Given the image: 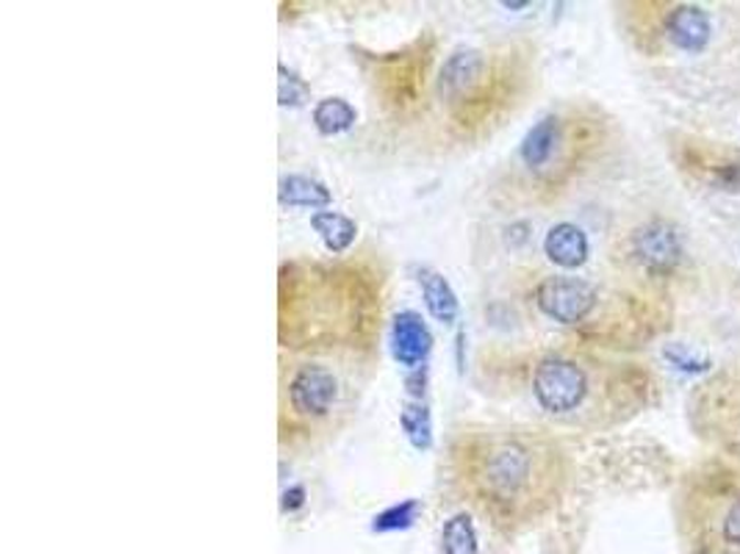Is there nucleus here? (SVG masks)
<instances>
[{
	"label": "nucleus",
	"instance_id": "obj_1",
	"mask_svg": "<svg viewBox=\"0 0 740 554\" xmlns=\"http://www.w3.org/2000/svg\"><path fill=\"white\" fill-rule=\"evenodd\" d=\"M455 469L466 491L502 519H524L561 493L563 455L552 441L524 430H486L455 446Z\"/></svg>",
	"mask_w": 740,
	"mask_h": 554
},
{
	"label": "nucleus",
	"instance_id": "obj_2",
	"mask_svg": "<svg viewBox=\"0 0 740 554\" xmlns=\"http://www.w3.org/2000/svg\"><path fill=\"white\" fill-rule=\"evenodd\" d=\"M380 300L358 269L292 263L281 274V341L336 347L369 341L380 327Z\"/></svg>",
	"mask_w": 740,
	"mask_h": 554
},
{
	"label": "nucleus",
	"instance_id": "obj_3",
	"mask_svg": "<svg viewBox=\"0 0 740 554\" xmlns=\"http://www.w3.org/2000/svg\"><path fill=\"white\" fill-rule=\"evenodd\" d=\"M688 546L696 554H740V475H696L688 493Z\"/></svg>",
	"mask_w": 740,
	"mask_h": 554
},
{
	"label": "nucleus",
	"instance_id": "obj_4",
	"mask_svg": "<svg viewBox=\"0 0 740 554\" xmlns=\"http://www.w3.org/2000/svg\"><path fill=\"white\" fill-rule=\"evenodd\" d=\"M502 67L482 47H455L438 73V98L460 126L488 122L497 106Z\"/></svg>",
	"mask_w": 740,
	"mask_h": 554
},
{
	"label": "nucleus",
	"instance_id": "obj_5",
	"mask_svg": "<svg viewBox=\"0 0 740 554\" xmlns=\"http://www.w3.org/2000/svg\"><path fill=\"white\" fill-rule=\"evenodd\" d=\"M690 416L701 435L740 455V374L723 372L707 380L690 405Z\"/></svg>",
	"mask_w": 740,
	"mask_h": 554
},
{
	"label": "nucleus",
	"instance_id": "obj_6",
	"mask_svg": "<svg viewBox=\"0 0 740 554\" xmlns=\"http://www.w3.org/2000/svg\"><path fill=\"white\" fill-rule=\"evenodd\" d=\"M574 131H577V122L566 120L563 115L541 117L519 148V161L524 170L541 181H549L561 170L572 166V155L577 153Z\"/></svg>",
	"mask_w": 740,
	"mask_h": 554
},
{
	"label": "nucleus",
	"instance_id": "obj_7",
	"mask_svg": "<svg viewBox=\"0 0 740 554\" xmlns=\"http://www.w3.org/2000/svg\"><path fill=\"white\" fill-rule=\"evenodd\" d=\"M533 394L538 405L552 416L577 411L588 397V374L577 360L552 355L535 366Z\"/></svg>",
	"mask_w": 740,
	"mask_h": 554
},
{
	"label": "nucleus",
	"instance_id": "obj_8",
	"mask_svg": "<svg viewBox=\"0 0 740 554\" xmlns=\"http://www.w3.org/2000/svg\"><path fill=\"white\" fill-rule=\"evenodd\" d=\"M286 397L294 422H322L330 416L336 400H339V378L327 366L305 363L289 380Z\"/></svg>",
	"mask_w": 740,
	"mask_h": 554
},
{
	"label": "nucleus",
	"instance_id": "obj_9",
	"mask_svg": "<svg viewBox=\"0 0 740 554\" xmlns=\"http://www.w3.org/2000/svg\"><path fill=\"white\" fill-rule=\"evenodd\" d=\"M685 256L683 236L666 219H652L630 236V258L652 278H668Z\"/></svg>",
	"mask_w": 740,
	"mask_h": 554
},
{
	"label": "nucleus",
	"instance_id": "obj_10",
	"mask_svg": "<svg viewBox=\"0 0 740 554\" xmlns=\"http://www.w3.org/2000/svg\"><path fill=\"white\" fill-rule=\"evenodd\" d=\"M597 289L583 278H568V274H552L544 278L535 289V305L544 311L549 319L561 325H580L597 308Z\"/></svg>",
	"mask_w": 740,
	"mask_h": 554
},
{
	"label": "nucleus",
	"instance_id": "obj_11",
	"mask_svg": "<svg viewBox=\"0 0 740 554\" xmlns=\"http://www.w3.org/2000/svg\"><path fill=\"white\" fill-rule=\"evenodd\" d=\"M666 36L677 51L690 53V56L705 53V47L712 40L710 14L701 7H690V3L674 7L666 18Z\"/></svg>",
	"mask_w": 740,
	"mask_h": 554
},
{
	"label": "nucleus",
	"instance_id": "obj_12",
	"mask_svg": "<svg viewBox=\"0 0 740 554\" xmlns=\"http://www.w3.org/2000/svg\"><path fill=\"white\" fill-rule=\"evenodd\" d=\"M391 349H394V358L402 366H407V369H414V366H420L427 358V352H431V333H427V325L422 322L420 314L402 311L396 316L394 327H391Z\"/></svg>",
	"mask_w": 740,
	"mask_h": 554
},
{
	"label": "nucleus",
	"instance_id": "obj_13",
	"mask_svg": "<svg viewBox=\"0 0 740 554\" xmlns=\"http://www.w3.org/2000/svg\"><path fill=\"white\" fill-rule=\"evenodd\" d=\"M544 252L555 267L561 269H577L588 261V236L580 225L574 222H557L552 225L549 233L544 239Z\"/></svg>",
	"mask_w": 740,
	"mask_h": 554
},
{
	"label": "nucleus",
	"instance_id": "obj_14",
	"mask_svg": "<svg viewBox=\"0 0 740 554\" xmlns=\"http://www.w3.org/2000/svg\"><path fill=\"white\" fill-rule=\"evenodd\" d=\"M311 228L319 233V239L325 241V247L334 252V256H341V252L350 250V245L358 236V225L352 222L350 217L336 211L314 214V217H311Z\"/></svg>",
	"mask_w": 740,
	"mask_h": 554
},
{
	"label": "nucleus",
	"instance_id": "obj_15",
	"mask_svg": "<svg viewBox=\"0 0 740 554\" xmlns=\"http://www.w3.org/2000/svg\"><path fill=\"white\" fill-rule=\"evenodd\" d=\"M420 283L422 292H425L427 311H431L438 322H444V325H453L455 316H458V297H455L453 286L444 281L442 274L433 272V269H422Z\"/></svg>",
	"mask_w": 740,
	"mask_h": 554
},
{
	"label": "nucleus",
	"instance_id": "obj_16",
	"mask_svg": "<svg viewBox=\"0 0 740 554\" xmlns=\"http://www.w3.org/2000/svg\"><path fill=\"white\" fill-rule=\"evenodd\" d=\"M334 200L319 181L305 175H289L281 181V203L289 208H316Z\"/></svg>",
	"mask_w": 740,
	"mask_h": 554
},
{
	"label": "nucleus",
	"instance_id": "obj_17",
	"mask_svg": "<svg viewBox=\"0 0 740 554\" xmlns=\"http://www.w3.org/2000/svg\"><path fill=\"white\" fill-rule=\"evenodd\" d=\"M356 120L358 111L341 98H325L319 100L314 109V126L316 131L325 133V137H336V133L350 131V128L356 126Z\"/></svg>",
	"mask_w": 740,
	"mask_h": 554
},
{
	"label": "nucleus",
	"instance_id": "obj_18",
	"mask_svg": "<svg viewBox=\"0 0 740 554\" xmlns=\"http://www.w3.org/2000/svg\"><path fill=\"white\" fill-rule=\"evenodd\" d=\"M444 554H480L475 524L466 513L453 515L444 524Z\"/></svg>",
	"mask_w": 740,
	"mask_h": 554
},
{
	"label": "nucleus",
	"instance_id": "obj_19",
	"mask_svg": "<svg viewBox=\"0 0 740 554\" xmlns=\"http://www.w3.org/2000/svg\"><path fill=\"white\" fill-rule=\"evenodd\" d=\"M416 513H420V504L414 499H407V502L394 504L391 510L380 513L374 519V532H391V530H405V526L414 524Z\"/></svg>",
	"mask_w": 740,
	"mask_h": 554
},
{
	"label": "nucleus",
	"instance_id": "obj_20",
	"mask_svg": "<svg viewBox=\"0 0 740 554\" xmlns=\"http://www.w3.org/2000/svg\"><path fill=\"white\" fill-rule=\"evenodd\" d=\"M402 427L416 446L431 444V422H427L425 408H405L402 411Z\"/></svg>",
	"mask_w": 740,
	"mask_h": 554
},
{
	"label": "nucleus",
	"instance_id": "obj_21",
	"mask_svg": "<svg viewBox=\"0 0 740 554\" xmlns=\"http://www.w3.org/2000/svg\"><path fill=\"white\" fill-rule=\"evenodd\" d=\"M278 73H281V106H303L308 100V84L289 73L283 64L278 67Z\"/></svg>",
	"mask_w": 740,
	"mask_h": 554
},
{
	"label": "nucleus",
	"instance_id": "obj_22",
	"mask_svg": "<svg viewBox=\"0 0 740 554\" xmlns=\"http://www.w3.org/2000/svg\"><path fill=\"white\" fill-rule=\"evenodd\" d=\"M666 355L668 360H672L674 366H677V369H683V372H707V369H710V358H696L694 352H690L688 347H683V344H672V347H666Z\"/></svg>",
	"mask_w": 740,
	"mask_h": 554
},
{
	"label": "nucleus",
	"instance_id": "obj_23",
	"mask_svg": "<svg viewBox=\"0 0 740 554\" xmlns=\"http://www.w3.org/2000/svg\"><path fill=\"white\" fill-rule=\"evenodd\" d=\"M303 497H305L303 488H294L292 493H286V497H283V499H286V502H283V508H286V510L300 508V504H303Z\"/></svg>",
	"mask_w": 740,
	"mask_h": 554
}]
</instances>
